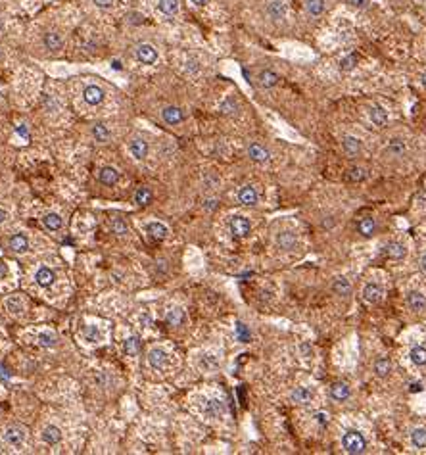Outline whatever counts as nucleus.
<instances>
[{"label": "nucleus", "mask_w": 426, "mask_h": 455, "mask_svg": "<svg viewBox=\"0 0 426 455\" xmlns=\"http://www.w3.org/2000/svg\"><path fill=\"white\" fill-rule=\"evenodd\" d=\"M342 448L346 450V454L361 455L367 452V442L357 431H348L342 436Z\"/></svg>", "instance_id": "obj_1"}, {"label": "nucleus", "mask_w": 426, "mask_h": 455, "mask_svg": "<svg viewBox=\"0 0 426 455\" xmlns=\"http://www.w3.org/2000/svg\"><path fill=\"white\" fill-rule=\"evenodd\" d=\"M148 365H150L154 371L167 369V365H169V356H167V352L162 350V348H154V350H150V352H148Z\"/></svg>", "instance_id": "obj_2"}, {"label": "nucleus", "mask_w": 426, "mask_h": 455, "mask_svg": "<svg viewBox=\"0 0 426 455\" xmlns=\"http://www.w3.org/2000/svg\"><path fill=\"white\" fill-rule=\"evenodd\" d=\"M135 56H137V60L140 63L152 65V63H156V60H158V50L154 48L152 44H148V42H142V44H138L137 48H135Z\"/></svg>", "instance_id": "obj_3"}, {"label": "nucleus", "mask_w": 426, "mask_h": 455, "mask_svg": "<svg viewBox=\"0 0 426 455\" xmlns=\"http://www.w3.org/2000/svg\"><path fill=\"white\" fill-rule=\"evenodd\" d=\"M204 417L208 419H219L225 413V404L221 400H204V407H202Z\"/></svg>", "instance_id": "obj_4"}, {"label": "nucleus", "mask_w": 426, "mask_h": 455, "mask_svg": "<svg viewBox=\"0 0 426 455\" xmlns=\"http://www.w3.org/2000/svg\"><path fill=\"white\" fill-rule=\"evenodd\" d=\"M104 96H106V92L98 85H87L85 90H83V100L87 102L88 106H98V104H102Z\"/></svg>", "instance_id": "obj_5"}, {"label": "nucleus", "mask_w": 426, "mask_h": 455, "mask_svg": "<svg viewBox=\"0 0 426 455\" xmlns=\"http://www.w3.org/2000/svg\"><path fill=\"white\" fill-rule=\"evenodd\" d=\"M228 227H230V233L234 234L236 238L248 236V234H250V229H251L250 221H248L246 217H242V215H234V217L230 219V223H228Z\"/></svg>", "instance_id": "obj_6"}, {"label": "nucleus", "mask_w": 426, "mask_h": 455, "mask_svg": "<svg viewBox=\"0 0 426 455\" xmlns=\"http://www.w3.org/2000/svg\"><path fill=\"white\" fill-rule=\"evenodd\" d=\"M4 440L10 444V446H21V444L25 442V429L23 427H19V425H12V427H8L6 431H4Z\"/></svg>", "instance_id": "obj_7"}, {"label": "nucleus", "mask_w": 426, "mask_h": 455, "mask_svg": "<svg viewBox=\"0 0 426 455\" xmlns=\"http://www.w3.org/2000/svg\"><path fill=\"white\" fill-rule=\"evenodd\" d=\"M384 298V288L376 283H369L363 286V300L369 304H378Z\"/></svg>", "instance_id": "obj_8"}, {"label": "nucleus", "mask_w": 426, "mask_h": 455, "mask_svg": "<svg viewBox=\"0 0 426 455\" xmlns=\"http://www.w3.org/2000/svg\"><path fill=\"white\" fill-rule=\"evenodd\" d=\"M267 15L273 21H282L286 17V4H284V0H271L267 4Z\"/></svg>", "instance_id": "obj_9"}, {"label": "nucleus", "mask_w": 426, "mask_h": 455, "mask_svg": "<svg viewBox=\"0 0 426 455\" xmlns=\"http://www.w3.org/2000/svg\"><path fill=\"white\" fill-rule=\"evenodd\" d=\"M162 119L167 125H179L185 119V111L177 106H165L162 110Z\"/></svg>", "instance_id": "obj_10"}, {"label": "nucleus", "mask_w": 426, "mask_h": 455, "mask_svg": "<svg viewBox=\"0 0 426 455\" xmlns=\"http://www.w3.org/2000/svg\"><path fill=\"white\" fill-rule=\"evenodd\" d=\"M328 396L334 400V402H346V400H350L351 396V388L346 384V382H336V384H332L330 386V390H328Z\"/></svg>", "instance_id": "obj_11"}, {"label": "nucleus", "mask_w": 426, "mask_h": 455, "mask_svg": "<svg viewBox=\"0 0 426 455\" xmlns=\"http://www.w3.org/2000/svg\"><path fill=\"white\" fill-rule=\"evenodd\" d=\"M407 306L417 313H423V311H426V296L419 290H411L407 294Z\"/></svg>", "instance_id": "obj_12"}, {"label": "nucleus", "mask_w": 426, "mask_h": 455, "mask_svg": "<svg viewBox=\"0 0 426 455\" xmlns=\"http://www.w3.org/2000/svg\"><path fill=\"white\" fill-rule=\"evenodd\" d=\"M290 400H292L294 404H298V406H307V404H311V400H313V392H311L309 388H305V386H298V388L292 390Z\"/></svg>", "instance_id": "obj_13"}, {"label": "nucleus", "mask_w": 426, "mask_h": 455, "mask_svg": "<svg viewBox=\"0 0 426 455\" xmlns=\"http://www.w3.org/2000/svg\"><path fill=\"white\" fill-rule=\"evenodd\" d=\"M35 281L40 288H50L52 284L56 283V273L48 267H40V269L35 273Z\"/></svg>", "instance_id": "obj_14"}, {"label": "nucleus", "mask_w": 426, "mask_h": 455, "mask_svg": "<svg viewBox=\"0 0 426 455\" xmlns=\"http://www.w3.org/2000/svg\"><path fill=\"white\" fill-rule=\"evenodd\" d=\"M369 119L375 127H386L388 125V113L382 106H371L369 108Z\"/></svg>", "instance_id": "obj_15"}, {"label": "nucleus", "mask_w": 426, "mask_h": 455, "mask_svg": "<svg viewBox=\"0 0 426 455\" xmlns=\"http://www.w3.org/2000/svg\"><path fill=\"white\" fill-rule=\"evenodd\" d=\"M248 156L255 163H265V161H269V150L261 144H257V142H251L248 146Z\"/></svg>", "instance_id": "obj_16"}, {"label": "nucleus", "mask_w": 426, "mask_h": 455, "mask_svg": "<svg viewBox=\"0 0 426 455\" xmlns=\"http://www.w3.org/2000/svg\"><path fill=\"white\" fill-rule=\"evenodd\" d=\"M276 244H278L280 250H286V252H290V250H294V248H296V244H298V238H296V234L292 233V231H282V233L276 234Z\"/></svg>", "instance_id": "obj_17"}, {"label": "nucleus", "mask_w": 426, "mask_h": 455, "mask_svg": "<svg viewBox=\"0 0 426 455\" xmlns=\"http://www.w3.org/2000/svg\"><path fill=\"white\" fill-rule=\"evenodd\" d=\"M8 246H10V250L15 252V254H23V252L29 250V240H27L25 234H21V233L12 234L10 240H8Z\"/></svg>", "instance_id": "obj_18"}, {"label": "nucleus", "mask_w": 426, "mask_h": 455, "mask_svg": "<svg viewBox=\"0 0 426 455\" xmlns=\"http://www.w3.org/2000/svg\"><path fill=\"white\" fill-rule=\"evenodd\" d=\"M257 198H259L257 196V190L250 185L242 186L238 190V200L240 204H244V206H255L257 204Z\"/></svg>", "instance_id": "obj_19"}, {"label": "nucleus", "mask_w": 426, "mask_h": 455, "mask_svg": "<svg viewBox=\"0 0 426 455\" xmlns=\"http://www.w3.org/2000/svg\"><path fill=\"white\" fill-rule=\"evenodd\" d=\"M326 0H305V12L309 17H321L326 12Z\"/></svg>", "instance_id": "obj_20"}, {"label": "nucleus", "mask_w": 426, "mask_h": 455, "mask_svg": "<svg viewBox=\"0 0 426 455\" xmlns=\"http://www.w3.org/2000/svg\"><path fill=\"white\" fill-rule=\"evenodd\" d=\"M98 179H100L102 185L112 186L119 181V171H117L115 167H112V165H106V167H102L100 173H98Z\"/></svg>", "instance_id": "obj_21"}, {"label": "nucleus", "mask_w": 426, "mask_h": 455, "mask_svg": "<svg viewBox=\"0 0 426 455\" xmlns=\"http://www.w3.org/2000/svg\"><path fill=\"white\" fill-rule=\"evenodd\" d=\"M129 150L137 160H144L148 156V142L144 138H133L129 144Z\"/></svg>", "instance_id": "obj_22"}, {"label": "nucleus", "mask_w": 426, "mask_h": 455, "mask_svg": "<svg viewBox=\"0 0 426 455\" xmlns=\"http://www.w3.org/2000/svg\"><path fill=\"white\" fill-rule=\"evenodd\" d=\"M342 148H344V152H346L348 156H357V154L361 152L363 144H361V140L355 138V136H344V138H342Z\"/></svg>", "instance_id": "obj_23"}, {"label": "nucleus", "mask_w": 426, "mask_h": 455, "mask_svg": "<svg viewBox=\"0 0 426 455\" xmlns=\"http://www.w3.org/2000/svg\"><path fill=\"white\" fill-rule=\"evenodd\" d=\"M42 44H44V48L46 50L58 52V50H62V46H63V38H62V35H58V33H46V35L42 37Z\"/></svg>", "instance_id": "obj_24"}, {"label": "nucleus", "mask_w": 426, "mask_h": 455, "mask_svg": "<svg viewBox=\"0 0 426 455\" xmlns=\"http://www.w3.org/2000/svg\"><path fill=\"white\" fill-rule=\"evenodd\" d=\"M332 292L336 296H350L351 294V283L346 277H336L332 281Z\"/></svg>", "instance_id": "obj_25"}, {"label": "nucleus", "mask_w": 426, "mask_h": 455, "mask_svg": "<svg viewBox=\"0 0 426 455\" xmlns=\"http://www.w3.org/2000/svg\"><path fill=\"white\" fill-rule=\"evenodd\" d=\"M146 233L152 234L156 240H163V238L169 234V229H167L163 223L152 221V223H148V225H146Z\"/></svg>", "instance_id": "obj_26"}, {"label": "nucleus", "mask_w": 426, "mask_h": 455, "mask_svg": "<svg viewBox=\"0 0 426 455\" xmlns=\"http://www.w3.org/2000/svg\"><path fill=\"white\" fill-rule=\"evenodd\" d=\"M257 81H259V86H263V88H273L278 83V75L271 69H263L257 75Z\"/></svg>", "instance_id": "obj_27"}, {"label": "nucleus", "mask_w": 426, "mask_h": 455, "mask_svg": "<svg viewBox=\"0 0 426 455\" xmlns=\"http://www.w3.org/2000/svg\"><path fill=\"white\" fill-rule=\"evenodd\" d=\"M42 442L50 444V446H54V444H58V442H62V431H60L58 427H54V425L46 427V429L42 431Z\"/></svg>", "instance_id": "obj_28"}, {"label": "nucleus", "mask_w": 426, "mask_h": 455, "mask_svg": "<svg viewBox=\"0 0 426 455\" xmlns=\"http://www.w3.org/2000/svg\"><path fill=\"white\" fill-rule=\"evenodd\" d=\"M183 321H185V311L181 308H171L167 311V315H165V323L169 327H181Z\"/></svg>", "instance_id": "obj_29"}, {"label": "nucleus", "mask_w": 426, "mask_h": 455, "mask_svg": "<svg viewBox=\"0 0 426 455\" xmlns=\"http://www.w3.org/2000/svg\"><path fill=\"white\" fill-rule=\"evenodd\" d=\"M62 225L63 219L62 215H58V213H48V215L42 217V227L46 231H58V229H62Z\"/></svg>", "instance_id": "obj_30"}, {"label": "nucleus", "mask_w": 426, "mask_h": 455, "mask_svg": "<svg viewBox=\"0 0 426 455\" xmlns=\"http://www.w3.org/2000/svg\"><path fill=\"white\" fill-rule=\"evenodd\" d=\"M238 102L232 98V96H228V98H225L223 102H221V106H219V111L223 113V115H236L238 113Z\"/></svg>", "instance_id": "obj_31"}, {"label": "nucleus", "mask_w": 426, "mask_h": 455, "mask_svg": "<svg viewBox=\"0 0 426 455\" xmlns=\"http://www.w3.org/2000/svg\"><path fill=\"white\" fill-rule=\"evenodd\" d=\"M158 10L165 15H175L179 12V0H158Z\"/></svg>", "instance_id": "obj_32"}, {"label": "nucleus", "mask_w": 426, "mask_h": 455, "mask_svg": "<svg viewBox=\"0 0 426 455\" xmlns=\"http://www.w3.org/2000/svg\"><path fill=\"white\" fill-rule=\"evenodd\" d=\"M369 177V171L365 169V167H351V169H348V173H346V179L350 181V183H361V181H365Z\"/></svg>", "instance_id": "obj_33"}, {"label": "nucleus", "mask_w": 426, "mask_h": 455, "mask_svg": "<svg viewBox=\"0 0 426 455\" xmlns=\"http://www.w3.org/2000/svg\"><path fill=\"white\" fill-rule=\"evenodd\" d=\"M375 229H376V225L371 217H365V219H361L359 225H357V231H359V234H361V236H367V238L375 234Z\"/></svg>", "instance_id": "obj_34"}, {"label": "nucleus", "mask_w": 426, "mask_h": 455, "mask_svg": "<svg viewBox=\"0 0 426 455\" xmlns=\"http://www.w3.org/2000/svg\"><path fill=\"white\" fill-rule=\"evenodd\" d=\"M125 354L133 357L140 354V338L138 336H129L125 340Z\"/></svg>", "instance_id": "obj_35"}, {"label": "nucleus", "mask_w": 426, "mask_h": 455, "mask_svg": "<svg viewBox=\"0 0 426 455\" xmlns=\"http://www.w3.org/2000/svg\"><path fill=\"white\" fill-rule=\"evenodd\" d=\"M409 357H411V361H413L415 365H419V367H425V365H426V348H421V346H417V348H413V350H411Z\"/></svg>", "instance_id": "obj_36"}, {"label": "nucleus", "mask_w": 426, "mask_h": 455, "mask_svg": "<svg viewBox=\"0 0 426 455\" xmlns=\"http://www.w3.org/2000/svg\"><path fill=\"white\" fill-rule=\"evenodd\" d=\"M411 442H413L415 448L425 450L426 448V429H415V431L411 432Z\"/></svg>", "instance_id": "obj_37"}, {"label": "nucleus", "mask_w": 426, "mask_h": 455, "mask_svg": "<svg viewBox=\"0 0 426 455\" xmlns=\"http://www.w3.org/2000/svg\"><path fill=\"white\" fill-rule=\"evenodd\" d=\"M390 371H392V365L386 357H378L375 361V373L378 377H388Z\"/></svg>", "instance_id": "obj_38"}, {"label": "nucleus", "mask_w": 426, "mask_h": 455, "mask_svg": "<svg viewBox=\"0 0 426 455\" xmlns=\"http://www.w3.org/2000/svg\"><path fill=\"white\" fill-rule=\"evenodd\" d=\"M386 252H388V256L392 259L405 258V246L400 244V242H390L388 246H386Z\"/></svg>", "instance_id": "obj_39"}, {"label": "nucleus", "mask_w": 426, "mask_h": 455, "mask_svg": "<svg viewBox=\"0 0 426 455\" xmlns=\"http://www.w3.org/2000/svg\"><path fill=\"white\" fill-rule=\"evenodd\" d=\"M92 136L96 138V142H106L108 138H110V131H108V127L102 123H96L94 127H92Z\"/></svg>", "instance_id": "obj_40"}, {"label": "nucleus", "mask_w": 426, "mask_h": 455, "mask_svg": "<svg viewBox=\"0 0 426 455\" xmlns=\"http://www.w3.org/2000/svg\"><path fill=\"white\" fill-rule=\"evenodd\" d=\"M200 367L204 371H215L217 367H219V359H217L215 356L206 354V356H202V359H200Z\"/></svg>", "instance_id": "obj_41"}, {"label": "nucleus", "mask_w": 426, "mask_h": 455, "mask_svg": "<svg viewBox=\"0 0 426 455\" xmlns=\"http://www.w3.org/2000/svg\"><path fill=\"white\" fill-rule=\"evenodd\" d=\"M56 342H58V338H56L54 332H40L38 334V344L42 348H54Z\"/></svg>", "instance_id": "obj_42"}, {"label": "nucleus", "mask_w": 426, "mask_h": 455, "mask_svg": "<svg viewBox=\"0 0 426 455\" xmlns=\"http://www.w3.org/2000/svg\"><path fill=\"white\" fill-rule=\"evenodd\" d=\"M6 308H8V311L10 313H21L23 311V302L19 300V296H12V298H8L6 300Z\"/></svg>", "instance_id": "obj_43"}, {"label": "nucleus", "mask_w": 426, "mask_h": 455, "mask_svg": "<svg viewBox=\"0 0 426 455\" xmlns=\"http://www.w3.org/2000/svg\"><path fill=\"white\" fill-rule=\"evenodd\" d=\"M110 229H112V233L117 234V236H125V234L129 233L127 225L123 223V219H119V217H115V219L110 221Z\"/></svg>", "instance_id": "obj_44"}, {"label": "nucleus", "mask_w": 426, "mask_h": 455, "mask_svg": "<svg viewBox=\"0 0 426 455\" xmlns=\"http://www.w3.org/2000/svg\"><path fill=\"white\" fill-rule=\"evenodd\" d=\"M388 152L390 154H394V156L405 154V142H403L401 138H392L388 142Z\"/></svg>", "instance_id": "obj_45"}, {"label": "nucleus", "mask_w": 426, "mask_h": 455, "mask_svg": "<svg viewBox=\"0 0 426 455\" xmlns=\"http://www.w3.org/2000/svg\"><path fill=\"white\" fill-rule=\"evenodd\" d=\"M83 336H85V340H87V342H98V340L102 338L98 327H94V325H88L87 329L83 331Z\"/></svg>", "instance_id": "obj_46"}, {"label": "nucleus", "mask_w": 426, "mask_h": 455, "mask_svg": "<svg viewBox=\"0 0 426 455\" xmlns=\"http://www.w3.org/2000/svg\"><path fill=\"white\" fill-rule=\"evenodd\" d=\"M150 200H152V192L148 188H138L137 194H135V202H137V204L146 206V204H150Z\"/></svg>", "instance_id": "obj_47"}, {"label": "nucleus", "mask_w": 426, "mask_h": 455, "mask_svg": "<svg viewBox=\"0 0 426 455\" xmlns=\"http://www.w3.org/2000/svg\"><path fill=\"white\" fill-rule=\"evenodd\" d=\"M92 4L96 8H100V10H110L113 4H115V0H92Z\"/></svg>", "instance_id": "obj_48"}, {"label": "nucleus", "mask_w": 426, "mask_h": 455, "mask_svg": "<svg viewBox=\"0 0 426 455\" xmlns=\"http://www.w3.org/2000/svg\"><path fill=\"white\" fill-rule=\"evenodd\" d=\"M236 332H238L240 340H248V338H250V332H248V329H246L242 323H238V325H236Z\"/></svg>", "instance_id": "obj_49"}, {"label": "nucleus", "mask_w": 426, "mask_h": 455, "mask_svg": "<svg viewBox=\"0 0 426 455\" xmlns=\"http://www.w3.org/2000/svg\"><path fill=\"white\" fill-rule=\"evenodd\" d=\"M353 8H357V10H363V8H367L369 4H371V0H348Z\"/></svg>", "instance_id": "obj_50"}, {"label": "nucleus", "mask_w": 426, "mask_h": 455, "mask_svg": "<svg viewBox=\"0 0 426 455\" xmlns=\"http://www.w3.org/2000/svg\"><path fill=\"white\" fill-rule=\"evenodd\" d=\"M353 63H355V56L346 58V60L342 62V69H351V67H353Z\"/></svg>", "instance_id": "obj_51"}, {"label": "nucleus", "mask_w": 426, "mask_h": 455, "mask_svg": "<svg viewBox=\"0 0 426 455\" xmlns=\"http://www.w3.org/2000/svg\"><path fill=\"white\" fill-rule=\"evenodd\" d=\"M315 419H317V423H319L321 427H326V423H328V417H326L325 413H317Z\"/></svg>", "instance_id": "obj_52"}, {"label": "nucleus", "mask_w": 426, "mask_h": 455, "mask_svg": "<svg viewBox=\"0 0 426 455\" xmlns=\"http://www.w3.org/2000/svg\"><path fill=\"white\" fill-rule=\"evenodd\" d=\"M187 69H190V71L196 73V71L200 69V67H198V62H196V60H190V63H187Z\"/></svg>", "instance_id": "obj_53"}, {"label": "nucleus", "mask_w": 426, "mask_h": 455, "mask_svg": "<svg viewBox=\"0 0 426 455\" xmlns=\"http://www.w3.org/2000/svg\"><path fill=\"white\" fill-rule=\"evenodd\" d=\"M6 275H8V267H6V263L0 261V279H4Z\"/></svg>", "instance_id": "obj_54"}, {"label": "nucleus", "mask_w": 426, "mask_h": 455, "mask_svg": "<svg viewBox=\"0 0 426 455\" xmlns=\"http://www.w3.org/2000/svg\"><path fill=\"white\" fill-rule=\"evenodd\" d=\"M17 135H21L23 138H27V136H29V135H27V131H25V125H19V127H17Z\"/></svg>", "instance_id": "obj_55"}, {"label": "nucleus", "mask_w": 426, "mask_h": 455, "mask_svg": "<svg viewBox=\"0 0 426 455\" xmlns=\"http://www.w3.org/2000/svg\"><path fill=\"white\" fill-rule=\"evenodd\" d=\"M0 379H10V375H8V371L4 369L2 365H0Z\"/></svg>", "instance_id": "obj_56"}, {"label": "nucleus", "mask_w": 426, "mask_h": 455, "mask_svg": "<svg viewBox=\"0 0 426 455\" xmlns=\"http://www.w3.org/2000/svg\"><path fill=\"white\" fill-rule=\"evenodd\" d=\"M419 265H421V269H423V271L426 273V254L423 256V258H421V261H419Z\"/></svg>", "instance_id": "obj_57"}, {"label": "nucleus", "mask_w": 426, "mask_h": 455, "mask_svg": "<svg viewBox=\"0 0 426 455\" xmlns=\"http://www.w3.org/2000/svg\"><path fill=\"white\" fill-rule=\"evenodd\" d=\"M112 65H113V69H117V71H121V62H119V60H113V63H112Z\"/></svg>", "instance_id": "obj_58"}, {"label": "nucleus", "mask_w": 426, "mask_h": 455, "mask_svg": "<svg viewBox=\"0 0 426 455\" xmlns=\"http://www.w3.org/2000/svg\"><path fill=\"white\" fill-rule=\"evenodd\" d=\"M190 2H192V4H196V6H204L208 0H190Z\"/></svg>", "instance_id": "obj_59"}, {"label": "nucleus", "mask_w": 426, "mask_h": 455, "mask_svg": "<svg viewBox=\"0 0 426 455\" xmlns=\"http://www.w3.org/2000/svg\"><path fill=\"white\" fill-rule=\"evenodd\" d=\"M4 219H6V211H4V209L0 208V223L4 221Z\"/></svg>", "instance_id": "obj_60"}, {"label": "nucleus", "mask_w": 426, "mask_h": 455, "mask_svg": "<svg viewBox=\"0 0 426 455\" xmlns=\"http://www.w3.org/2000/svg\"><path fill=\"white\" fill-rule=\"evenodd\" d=\"M421 83H423V86L426 88V71L423 75H421Z\"/></svg>", "instance_id": "obj_61"}, {"label": "nucleus", "mask_w": 426, "mask_h": 455, "mask_svg": "<svg viewBox=\"0 0 426 455\" xmlns=\"http://www.w3.org/2000/svg\"><path fill=\"white\" fill-rule=\"evenodd\" d=\"M0 58H2V50H0Z\"/></svg>", "instance_id": "obj_62"}]
</instances>
